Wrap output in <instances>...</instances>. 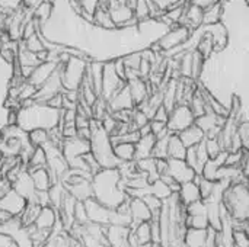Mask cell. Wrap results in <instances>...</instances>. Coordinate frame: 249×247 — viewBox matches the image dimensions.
<instances>
[{
	"instance_id": "6da1fadb",
	"label": "cell",
	"mask_w": 249,
	"mask_h": 247,
	"mask_svg": "<svg viewBox=\"0 0 249 247\" xmlns=\"http://www.w3.org/2000/svg\"><path fill=\"white\" fill-rule=\"evenodd\" d=\"M93 199L109 210L120 207L128 199L118 169H99L90 178Z\"/></svg>"
},
{
	"instance_id": "7a4b0ae2",
	"label": "cell",
	"mask_w": 249,
	"mask_h": 247,
	"mask_svg": "<svg viewBox=\"0 0 249 247\" xmlns=\"http://www.w3.org/2000/svg\"><path fill=\"white\" fill-rule=\"evenodd\" d=\"M63 109L50 106L48 103L34 102L31 106H23L16 114V125L29 132L32 130H54L58 128L63 121Z\"/></svg>"
},
{
	"instance_id": "3957f363",
	"label": "cell",
	"mask_w": 249,
	"mask_h": 247,
	"mask_svg": "<svg viewBox=\"0 0 249 247\" xmlns=\"http://www.w3.org/2000/svg\"><path fill=\"white\" fill-rule=\"evenodd\" d=\"M90 137H89V151L98 162L101 169H117L123 162H120L112 150V143L109 134L101 127V121L92 119L89 124Z\"/></svg>"
},
{
	"instance_id": "277c9868",
	"label": "cell",
	"mask_w": 249,
	"mask_h": 247,
	"mask_svg": "<svg viewBox=\"0 0 249 247\" xmlns=\"http://www.w3.org/2000/svg\"><path fill=\"white\" fill-rule=\"evenodd\" d=\"M222 202L228 208L233 221H248L249 191L247 182L231 183L222 195Z\"/></svg>"
},
{
	"instance_id": "5b68a950",
	"label": "cell",
	"mask_w": 249,
	"mask_h": 247,
	"mask_svg": "<svg viewBox=\"0 0 249 247\" xmlns=\"http://www.w3.org/2000/svg\"><path fill=\"white\" fill-rule=\"evenodd\" d=\"M61 154L67 163V166L70 169H76V170H82L85 173H89L88 165L83 160V154L89 153V140L80 138V137H71V138H66L63 146H61Z\"/></svg>"
},
{
	"instance_id": "8992f818",
	"label": "cell",
	"mask_w": 249,
	"mask_h": 247,
	"mask_svg": "<svg viewBox=\"0 0 249 247\" xmlns=\"http://www.w3.org/2000/svg\"><path fill=\"white\" fill-rule=\"evenodd\" d=\"M88 64L79 57H69L63 71H60L61 86L64 90H79L82 80L85 77Z\"/></svg>"
},
{
	"instance_id": "52a82bcc",
	"label": "cell",
	"mask_w": 249,
	"mask_h": 247,
	"mask_svg": "<svg viewBox=\"0 0 249 247\" xmlns=\"http://www.w3.org/2000/svg\"><path fill=\"white\" fill-rule=\"evenodd\" d=\"M194 119L196 116L188 105H178L174 106V109L169 112L166 119V128L171 134H178L182 130L191 127L194 124Z\"/></svg>"
},
{
	"instance_id": "ba28073f",
	"label": "cell",
	"mask_w": 249,
	"mask_h": 247,
	"mask_svg": "<svg viewBox=\"0 0 249 247\" xmlns=\"http://www.w3.org/2000/svg\"><path fill=\"white\" fill-rule=\"evenodd\" d=\"M127 82L123 80L115 68H114V61H109V63H105L104 64V71H102V89H101V95L99 98H102L105 102H108L114 93H117Z\"/></svg>"
},
{
	"instance_id": "9c48e42d",
	"label": "cell",
	"mask_w": 249,
	"mask_h": 247,
	"mask_svg": "<svg viewBox=\"0 0 249 247\" xmlns=\"http://www.w3.org/2000/svg\"><path fill=\"white\" fill-rule=\"evenodd\" d=\"M107 10L115 26H128L130 22L134 20L133 7L125 0H111Z\"/></svg>"
},
{
	"instance_id": "30bf717a",
	"label": "cell",
	"mask_w": 249,
	"mask_h": 247,
	"mask_svg": "<svg viewBox=\"0 0 249 247\" xmlns=\"http://www.w3.org/2000/svg\"><path fill=\"white\" fill-rule=\"evenodd\" d=\"M190 38V28L187 25L177 26V28H169L156 42L160 49L171 51L179 45H182L187 39Z\"/></svg>"
},
{
	"instance_id": "8fae6325",
	"label": "cell",
	"mask_w": 249,
	"mask_h": 247,
	"mask_svg": "<svg viewBox=\"0 0 249 247\" xmlns=\"http://www.w3.org/2000/svg\"><path fill=\"white\" fill-rule=\"evenodd\" d=\"M165 173H168L179 185L194 181V178L197 175L187 165V162L184 159H166V172Z\"/></svg>"
},
{
	"instance_id": "7c38bea8",
	"label": "cell",
	"mask_w": 249,
	"mask_h": 247,
	"mask_svg": "<svg viewBox=\"0 0 249 247\" xmlns=\"http://www.w3.org/2000/svg\"><path fill=\"white\" fill-rule=\"evenodd\" d=\"M26 204H28V201L23 197H20L16 191H13L12 188L0 198V210L6 211L12 217H19L23 213Z\"/></svg>"
},
{
	"instance_id": "4fadbf2b",
	"label": "cell",
	"mask_w": 249,
	"mask_h": 247,
	"mask_svg": "<svg viewBox=\"0 0 249 247\" xmlns=\"http://www.w3.org/2000/svg\"><path fill=\"white\" fill-rule=\"evenodd\" d=\"M85 208H86V214H88V221L98 224V226H108V220H109V208H107L105 205H102L101 202H98L93 198L86 199L85 202Z\"/></svg>"
},
{
	"instance_id": "5bb4252c",
	"label": "cell",
	"mask_w": 249,
	"mask_h": 247,
	"mask_svg": "<svg viewBox=\"0 0 249 247\" xmlns=\"http://www.w3.org/2000/svg\"><path fill=\"white\" fill-rule=\"evenodd\" d=\"M61 63L57 61V60H47V61H41L36 67H34V70L31 71V74L28 76V83L35 86L36 89L58 68Z\"/></svg>"
},
{
	"instance_id": "9a60e30c",
	"label": "cell",
	"mask_w": 249,
	"mask_h": 247,
	"mask_svg": "<svg viewBox=\"0 0 249 247\" xmlns=\"http://www.w3.org/2000/svg\"><path fill=\"white\" fill-rule=\"evenodd\" d=\"M10 188L13 191H16L20 197H23L28 202H35V195H36V189L32 183V179L29 176L28 169L25 167L19 176L10 183Z\"/></svg>"
},
{
	"instance_id": "2e32d148",
	"label": "cell",
	"mask_w": 249,
	"mask_h": 247,
	"mask_svg": "<svg viewBox=\"0 0 249 247\" xmlns=\"http://www.w3.org/2000/svg\"><path fill=\"white\" fill-rule=\"evenodd\" d=\"M128 211L131 215L133 226L139 224V223L150 221L153 217V213L150 211V208L146 205V202L142 198H130L128 197Z\"/></svg>"
},
{
	"instance_id": "e0dca14e",
	"label": "cell",
	"mask_w": 249,
	"mask_h": 247,
	"mask_svg": "<svg viewBox=\"0 0 249 247\" xmlns=\"http://www.w3.org/2000/svg\"><path fill=\"white\" fill-rule=\"evenodd\" d=\"M57 221H58V211L51 205H44V207L39 208V213H38V215H36L32 226L36 227V229L53 231Z\"/></svg>"
},
{
	"instance_id": "ac0fdd59",
	"label": "cell",
	"mask_w": 249,
	"mask_h": 247,
	"mask_svg": "<svg viewBox=\"0 0 249 247\" xmlns=\"http://www.w3.org/2000/svg\"><path fill=\"white\" fill-rule=\"evenodd\" d=\"M128 233H130V227L105 226V237L109 247H130Z\"/></svg>"
},
{
	"instance_id": "d6986e66",
	"label": "cell",
	"mask_w": 249,
	"mask_h": 247,
	"mask_svg": "<svg viewBox=\"0 0 249 247\" xmlns=\"http://www.w3.org/2000/svg\"><path fill=\"white\" fill-rule=\"evenodd\" d=\"M64 188L76 201H80V202H85L86 199L93 197L90 179H86V178L76 183H66Z\"/></svg>"
},
{
	"instance_id": "ffe728a7",
	"label": "cell",
	"mask_w": 249,
	"mask_h": 247,
	"mask_svg": "<svg viewBox=\"0 0 249 247\" xmlns=\"http://www.w3.org/2000/svg\"><path fill=\"white\" fill-rule=\"evenodd\" d=\"M177 195H178L179 202H181L184 207H187V205H190V204L197 202V201L201 199L198 185H197V182H194V181L181 183V185H179V189H178V192H177Z\"/></svg>"
},
{
	"instance_id": "44dd1931",
	"label": "cell",
	"mask_w": 249,
	"mask_h": 247,
	"mask_svg": "<svg viewBox=\"0 0 249 247\" xmlns=\"http://www.w3.org/2000/svg\"><path fill=\"white\" fill-rule=\"evenodd\" d=\"M107 103L111 106L109 109H111L112 112L130 109V108L134 105V102H133V99H131V95H130V90H128V87H127V83H125L117 93H114V96H112Z\"/></svg>"
},
{
	"instance_id": "7402d4cb",
	"label": "cell",
	"mask_w": 249,
	"mask_h": 247,
	"mask_svg": "<svg viewBox=\"0 0 249 247\" xmlns=\"http://www.w3.org/2000/svg\"><path fill=\"white\" fill-rule=\"evenodd\" d=\"M155 141H156V138H155L153 134L142 135L134 143V160H142V159L152 157V151H153Z\"/></svg>"
},
{
	"instance_id": "603a6c76",
	"label": "cell",
	"mask_w": 249,
	"mask_h": 247,
	"mask_svg": "<svg viewBox=\"0 0 249 247\" xmlns=\"http://www.w3.org/2000/svg\"><path fill=\"white\" fill-rule=\"evenodd\" d=\"M28 172H29V176H31L32 183H34L36 191H48L50 189L53 182H51V176H50L47 166L28 169Z\"/></svg>"
},
{
	"instance_id": "cb8c5ba5",
	"label": "cell",
	"mask_w": 249,
	"mask_h": 247,
	"mask_svg": "<svg viewBox=\"0 0 249 247\" xmlns=\"http://www.w3.org/2000/svg\"><path fill=\"white\" fill-rule=\"evenodd\" d=\"M207 239V229L188 227L184 233L182 247H204Z\"/></svg>"
},
{
	"instance_id": "d4e9b609",
	"label": "cell",
	"mask_w": 249,
	"mask_h": 247,
	"mask_svg": "<svg viewBox=\"0 0 249 247\" xmlns=\"http://www.w3.org/2000/svg\"><path fill=\"white\" fill-rule=\"evenodd\" d=\"M178 137L182 141V144L188 148V147L197 146L206 135L196 124H193L191 127H188V128L182 130L181 132H178Z\"/></svg>"
},
{
	"instance_id": "484cf974",
	"label": "cell",
	"mask_w": 249,
	"mask_h": 247,
	"mask_svg": "<svg viewBox=\"0 0 249 247\" xmlns=\"http://www.w3.org/2000/svg\"><path fill=\"white\" fill-rule=\"evenodd\" d=\"M127 87L130 90L131 99L134 103H143L147 98V89H146V83L137 77L127 80Z\"/></svg>"
},
{
	"instance_id": "4316f807",
	"label": "cell",
	"mask_w": 249,
	"mask_h": 247,
	"mask_svg": "<svg viewBox=\"0 0 249 247\" xmlns=\"http://www.w3.org/2000/svg\"><path fill=\"white\" fill-rule=\"evenodd\" d=\"M102 71H104V63L102 61H93L89 66V79H90V84L96 93V96L99 98L101 95V89H102Z\"/></svg>"
},
{
	"instance_id": "83f0119b",
	"label": "cell",
	"mask_w": 249,
	"mask_h": 247,
	"mask_svg": "<svg viewBox=\"0 0 249 247\" xmlns=\"http://www.w3.org/2000/svg\"><path fill=\"white\" fill-rule=\"evenodd\" d=\"M187 147L179 140L178 134H171L168 141V159H184Z\"/></svg>"
},
{
	"instance_id": "f1b7e54d",
	"label": "cell",
	"mask_w": 249,
	"mask_h": 247,
	"mask_svg": "<svg viewBox=\"0 0 249 247\" xmlns=\"http://www.w3.org/2000/svg\"><path fill=\"white\" fill-rule=\"evenodd\" d=\"M114 154L120 162H134V144L133 143H117L112 146Z\"/></svg>"
},
{
	"instance_id": "f546056e",
	"label": "cell",
	"mask_w": 249,
	"mask_h": 247,
	"mask_svg": "<svg viewBox=\"0 0 249 247\" xmlns=\"http://www.w3.org/2000/svg\"><path fill=\"white\" fill-rule=\"evenodd\" d=\"M149 192L152 195H155L156 198H159L160 201H165V199H168L172 195L171 188L160 178H158V179H155L153 182L149 183Z\"/></svg>"
},
{
	"instance_id": "4dcf8cb0",
	"label": "cell",
	"mask_w": 249,
	"mask_h": 247,
	"mask_svg": "<svg viewBox=\"0 0 249 247\" xmlns=\"http://www.w3.org/2000/svg\"><path fill=\"white\" fill-rule=\"evenodd\" d=\"M222 3L217 1L214 4H212L210 7L203 10V23L204 25H213L217 23L222 17Z\"/></svg>"
},
{
	"instance_id": "1f68e13d",
	"label": "cell",
	"mask_w": 249,
	"mask_h": 247,
	"mask_svg": "<svg viewBox=\"0 0 249 247\" xmlns=\"http://www.w3.org/2000/svg\"><path fill=\"white\" fill-rule=\"evenodd\" d=\"M47 166V156L42 147H35L28 163H26V169H34V167H44Z\"/></svg>"
},
{
	"instance_id": "d6a6232c",
	"label": "cell",
	"mask_w": 249,
	"mask_h": 247,
	"mask_svg": "<svg viewBox=\"0 0 249 247\" xmlns=\"http://www.w3.org/2000/svg\"><path fill=\"white\" fill-rule=\"evenodd\" d=\"M42 60L38 58L36 52H32L29 51L28 48H22L19 51V63H20V67H36Z\"/></svg>"
},
{
	"instance_id": "836d02e7",
	"label": "cell",
	"mask_w": 249,
	"mask_h": 247,
	"mask_svg": "<svg viewBox=\"0 0 249 247\" xmlns=\"http://www.w3.org/2000/svg\"><path fill=\"white\" fill-rule=\"evenodd\" d=\"M171 134L162 137V138H156L155 146H153V151H152V157L155 159H168V141H169Z\"/></svg>"
},
{
	"instance_id": "e575fe53",
	"label": "cell",
	"mask_w": 249,
	"mask_h": 247,
	"mask_svg": "<svg viewBox=\"0 0 249 247\" xmlns=\"http://www.w3.org/2000/svg\"><path fill=\"white\" fill-rule=\"evenodd\" d=\"M184 15L187 16L188 22L193 26H200L203 23V9L196 4H188L187 10H184Z\"/></svg>"
},
{
	"instance_id": "d590c367",
	"label": "cell",
	"mask_w": 249,
	"mask_h": 247,
	"mask_svg": "<svg viewBox=\"0 0 249 247\" xmlns=\"http://www.w3.org/2000/svg\"><path fill=\"white\" fill-rule=\"evenodd\" d=\"M77 3L80 4L79 13H82L89 20H92L96 9L99 7V0H77Z\"/></svg>"
},
{
	"instance_id": "8d00e7d4",
	"label": "cell",
	"mask_w": 249,
	"mask_h": 247,
	"mask_svg": "<svg viewBox=\"0 0 249 247\" xmlns=\"http://www.w3.org/2000/svg\"><path fill=\"white\" fill-rule=\"evenodd\" d=\"M28 135L34 147H42L47 141H50V134L47 130H32L28 132Z\"/></svg>"
},
{
	"instance_id": "74e56055",
	"label": "cell",
	"mask_w": 249,
	"mask_h": 247,
	"mask_svg": "<svg viewBox=\"0 0 249 247\" xmlns=\"http://www.w3.org/2000/svg\"><path fill=\"white\" fill-rule=\"evenodd\" d=\"M133 12L134 16L140 20H144L150 15V3L149 0H136L133 4Z\"/></svg>"
},
{
	"instance_id": "f35d334b",
	"label": "cell",
	"mask_w": 249,
	"mask_h": 247,
	"mask_svg": "<svg viewBox=\"0 0 249 247\" xmlns=\"http://www.w3.org/2000/svg\"><path fill=\"white\" fill-rule=\"evenodd\" d=\"M153 7L158 10V12H166L168 9H172L175 6H181V4H185L187 0H149Z\"/></svg>"
},
{
	"instance_id": "ab89813d",
	"label": "cell",
	"mask_w": 249,
	"mask_h": 247,
	"mask_svg": "<svg viewBox=\"0 0 249 247\" xmlns=\"http://www.w3.org/2000/svg\"><path fill=\"white\" fill-rule=\"evenodd\" d=\"M213 38H212V35H209V33H206L204 36H201V41H200V44L197 45L198 47V52L203 55V58L206 60L212 52H213Z\"/></svg>"
},
{
	"instance_id": "60d3db41",
	"label": "cell",
	"mask_w": 249,
	"mask_h": 247,
	"mask_svg": "<svg viewBox=\"0 0 249 247\" xmlns=\"http://www.w3.org/2000/svg\"><path fill=\"white\" fill-rule=\"evenodd\" d=\"M233 247H249L248 230L245 229H233Z\"/></svg>"
},
{
	"instance_id": "b9f144b4",
	"label": "cell",
	"mask_w": 249,
	"mask_h": 247,
	"mask_svg": "<svg viewBox=\"0 0 249 247\" xmlns=\"http://www.w3.org/2000/svg\"><path fill=\"white\" fill-rule=\"evenodd\" d=\"M184 4H181V6H175V7H172V9H168L166 10V13H163V19H165V22L169 25V23H177V22H179V19L182 17V15H184Z\"/></svg>"
},
{
	"instance_id": "7bdbcfd3",
	"label": "cell",
	"mask_w": 249,
	"mask_h": 247,
	"mask_svg": "<svg viewBox=\"0 0 249 247\" xmlns=\"http://www.w3.org/2000/svg\"><path fill=\"white\" fill-rule=\"evenodd\" d=\"M73 220L76 224H86L88 223V214H86V208H85V204L77 201L74 204V210H73Z\"/></svg>"
},
{
	"instance_id": "ee69618b",
	"label": "cell",
	"mask_w": 249,
	"mask_h": 247,
	"mask_svg": "<svg viewBox=\"0 0 249 247\" xmlns=\"http://www.w3.org/2000/svg\"><path fill=\"white\" fill-rule=\"evenodd\" d=\"M236 134L239 135V140L242 143V147L248 150L249 147V122L247 119H244L241 124H238L236 127Z\"/></svg>"
},
{
	"instance_id": "f6af8a7d",
	"label": "cell",
	"mask_w": 249,
	"mask_h": 247,
	"mask_svg": "<svg viewBox=\"0 0 249 247\" xmlns=\"http://www.w3.org/2000/svg\"><path fill=\"white\" fill-rule=\"evenodd\" d=\"M191 112L194 114V116H201L206 112V102L203 100V96H200L198 93L191 98V106H190Z\"/></svg>"
},
{
	"instance_id": "bcb514c9",
	"label": "cell",
	"mask_w": 249,
	"mask_h": 247,
	"mask_svg": "<svg viewBox=\"0 0 249 247\" xmlns=\"http://www.w3.org/2000/svg\"><path fill=\"white\" fill-rule=\"evenodd\" d=\"M204 140H206V150H207V154H209L210 159L216 157L220 151H223V148H222V146H220L217 138H207V137H204Z\"/></svg>"
},
{
	"instance_id": "7dc6e473",
	"label": "cell",
	"mask_w": 249,
	"mask_h": 247,
	"mask_svg": "<svg viewBox=\"0 0 249 247\" xmlns=\"http://www.w3.org/2000/svg\"><path fill=\"white\" fill-rule=\"evenodd\" d=\"M26 48L29 51H32V52H39V51H44L45 49V47L41 42V39H39V36H38L36 32L26 38Z\"/></svg>"
},
{
	"instance_id": "c3c4849f",
	"label": "cell",
	"mask_w": 249,
	"mask_h": 247,
	"mask_svg": "<svg viewBox=\"0 0 249 247\" xmlns=\"http://www.w3.org/2000/svg\"><path fill=\"white\" fill-rule=\"evenodd\" d=\"M142 199L146 202V205L150 208V211H152L153 214L159 213V210H160V207H162V201H160L159 198H156V197L152 195V194H147V195H144Z\"/></svg>"
},
{
	"instance_id": "681fc988",
	"label": "cell",
	"mask_w": 249,
	"mask_h": 247,
	"mask_svg": "<svg viewBox=\"0 0 249 247\" xmlns=\"http://www.w3.org/2000/svg\"><path fill=\"white\" fill-rule=\"evenodd\" d=\"M181 73L184 77H191V52H187L181 61Z\"/></svg>"
},
{
	"instance_id": "f907efd6",
	"label": "cell",
	"mask_w": 249,
	"mask_h": 247,
	"mask_svg": "<svg viewBox=\"0 0 249 247\" xmlns=\"http://www.w3.org/2000/svg\"><path fill=\"white\" fill-rule=\"evenodd\" d=\"M133 121H134V127L139 130V128H142V127H144L146 124H149V118H147V115L143 112V111H137L134 115H133Z\"/></svg>"
},
{
	"instance_id": "816d5d0a",
	"label": "cell",
	"mask_w": 249,
	"mask_h": 247,
	"mask_svg": "<svg viewBox=\"0 0 249 247\" xmlns=\"http://www.w3.org/2000/svg\"><path fill=\"white\" fill-rule=\"evenodd\" d=\"M51 12H53L51 3H39V4H38V9H36V16H38V17H42L41 22H44V20L50 16Z\"/></svg>"
},
{
	"instance_id": "f5cc1de1",
	"label": "cell",
	"mask_w": 249,
	"mask_h": 247,
	"mask_svg": "<svg viewBox=\"0 0 249 247\" xmlns=\"http://www.w3.org/2000/svg\"><path fill=\"white\" fill-rule=\"evenodd\" d=\"M35 92H36V87L35 86H32V84H25L20 90H19V99L20 100H25L26 98H31V96H34L35 95Z\"/></svg>"
},
{
	"instance_id": "db71d44e",
	"label": "cell",
	"mask_w": 249,
	"mask_h": 247,
	"mask_svg": "<svg viewBox=\"0 0 249 247\" xmlns=\"http://www.w3.org/2000/svg\"><path fill=\"white\" fill-rule=\"evenodd\" d=\"M168 115H169V112L165 109V106H163V105H160V106L155 111V114H153L152 119H156V121H165V122H166Z\"/></svg>"
},
{
	"instance_id": "11a10c76",
	"label": "cell",
	"mask_w": 249,
	"mask_h": 247,
	"mask_svg": "<svg viewBox=\"0 0 249 247\" xmlns=\"http://www.w3.org/2000/svg\"><path fill=\"white\" fill-rule=\"evenodd\" d=\"M217 1H219V0H190V3H191V4L198 6V7H201L203 10H204V9H207V7H210L212 4L217 3Z\"/></svg>"
},
{
	"instance_id": "9f6ffc18",
	"label": "cell",
	"mask_w": 249,
	"mask_h": 247,
	"mask_svg": "<svg viewBox=\"0 0 249 247\" xmlns=\"http://www.w3.org/2000/svg\"><path fill=\"white\" fill-rule=\"evenodd\" d=\"M12 245H13L12 236H9V234L0 231V247H10Z\"/></svg>"
},
{
	"instance_id": "6f0895ef",
	"label": "cell",
	"mask_w": 249,
	"mask_h": 247,
	"mask_svg": "<svg viewBox=\"0 0 249 247\" xmlns=\"http://www.w3.org/2000/svg\"><path fill=\"white\" fill-rule=\"evenodd\" d=\"M9 189H10V183H9L4 178H1V179H0V198H1Z\"/></svg>"
},
{
	"instance_id": "680465c9",
	"label": "cell",
	"mask_w": 249,
	"mask_h": 247,
	"mask_svg": "<svg viewBox=\"0 0 249 247\" xmlns=\"http://www.w3.org/2000/svg\"><path fill=\"white\" fill-rule=\"evenodd\" d=\"M214 247H225V246H223V245H222L220 242H217V245H216V246H214Z\"/></svg>"
},
{
	"instance_id": "91938a15",
	"label": "cell",
	"mask_w": 249,
	"mask_h": 247,
	"mask_svg": "<svg viewBox=\"0 0 249 247\" xmlns=\"http://www.w3.org/2000/svg\"><path fill=\"white\" fill-rule=\"evenodd\" d=\"M10 247H18V245H16L15 242H13V245H12V246H10Z\"/></svg>"
},
{
	"instance_id": "94428289",
	"label": "cell",
	"mask_w": 249,
	"mask_h": 247,
	"mask_svg": "<svg viewBox=\"0 0 249 247\" xmlns=\"http://www.w3.org/2000/svg\"><path fill=\"white\" fill-rule=\"evenodd\" d=\"M1 160H3V156H1V153H0V163H1Z\"/></svg>"
},
{
	"instance_id": "6125c7cd",
	"label": "cell",
	"mask_w": 249,
	"mask_h": 247,
	"mask_svg": "<svg viewBox=\"0 0 249 247\" xmlns=\"http://www.w3.org/2000/svg\"><path fill=\"white\" fill-rule=\"evenodd\" d=\"M74 1H77V0H74Z\"/></svg>"
}]
</instances>
